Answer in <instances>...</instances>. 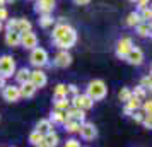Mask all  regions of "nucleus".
I'll return each instance as SVG.
<instances>
[{
  "instance_id": "37998d69",
  "label": "nucleus",
  "mask_w": 152,
  "mask_h": 147,
  "mask_svg": "<svg viewBox=\"0 0 152 147\" xmlns=\"http://www.w3.org/2000/svg\"><path fill=\"white\" fill-rule=\"evenodd\" d=\"M36 147H50V146L46 144V142H45V140H43V142H39V144H38Z\"/></svg>"
},
{
  "instance_id": "2eb2a0df",
  "label": "nucleus",
  "mask_w": 152,
  "mask_h": 147,
  "mask_svg": "<svg viewBox=\"0 0 152 147\" xmlns=\"http://www.w3.org/2000/svg\"><path fill=\"white\" fill-rule=\"evenodd\" d=\"M65 115H67V120H75V121H80V123H84L86 121V111H82L80 108H74V106H70L69 110L65 111Z\"/></svg>"
},
{
  "instance_id": "b1692460",
  "label": "nucleus",
  "mask_w": 152,
  "mask_h": 147,
  "mask_svg": "<svg viewBox=\"0 0 152 147\" xmlns=\"http://www.w3.org/2000/svg\"><path fill=\"white\" fill-rule=\"evenodd\" d=\"M62 127L65 128V132H67V133H79L80 121H75V120H67Z\"/></svg>"
},
{
  "instance_id": "f03ea898",
  "label": "nucleus",
  "mask_w": 152,
  "mask_h": 147,
  "mask_svg": "<svg viewBox=\"0 0 152 147\" xmlns=\"http://www.w3.org/2000/svg\"><path fill=\"white\" fill-rule=\"evenodd\" d=\"M86 94H87L92 101H103V99L108 96V86H106V82L101 80V79H94V80H91L89 84H87Z\"/></svg>"
},
{
  "instance_id": "e433bc0d",
  "label": "nucleus",
  "mask_w": 152,
  "mask_h": 147,
  "mask_svg": "<svg viewBox=\"0 0 152 147\" xmlns=\"http://www.w3.org/2000/svg\"><path fill=\"white\" fill-rule=\"evenodd\" d=\"M63 147H82L80 146V140L77 139H69L65 144H63Z\"/></svg>"
},
{
  "instance_id": "cd10ccee",
  "label": "nucleus",
  "mask_w": 152,
  "mask_h": 147,
  "mask_svg": "<svg viewBox=\"0 0 152 147\" xmlns=\"http://www.w3.org/2000/svg\"><path fill=\"white\" fill-rule=\"evenodd\" d=\"M39 142H43V135L39 132H36V130H33V132L29 133V144L36 147Z\"/></svg>"
},
{
  "instance_id": "6ab92c4d",
  "label": "nucleus",
  "mask_w": 152,
  "mask_h": 147,
  "mask_svg": "<svg viewBox=\"0 0 152 147\" xmlns=\"http://www.w3.org/2000/svg\"><path fill=\"white\" fill-rule=\"evenodd\" d=\"M48 120L53 123V125H63L65 121H67V115L65 111H58V110H53V111L50 113Z\"/></svg>"
},
{
  "instance_id": "c85d7f7f",
  "label": "nucleus",
  "mask_w": 152,
  "mask_h": 147,
  "mask_svg": "<svg viewBox=\"0 0 152 147\" xmlns=\"http://www.w3.org/2000/svg\"><path fill=\"white\" fill-rule=\"evenodd\" d=\"M138 14H140L142 22H151V19H152V9H151V5H149V7H145V9H142V10H138Z\"/></svg>"
},
{
  "instance_id": "a878e982",
  "label": "nucleus",
  "mask_w": 152,
  "mask_h": 147,
  "mask_svg": "<svg viewBox=\"0 0 152 147\" xmlns=\"http://www.w3.org/2000/svg\"><path fill=\"white\" fill-rule=\"evenodd\" d=\"M38 22H39V26H41L43 29H48V28H51V26L55 24V19H53L51 14H43V15H39Z\"/></svg>"
},
{
  "instance_id": "20e7f679",
  "label": "nucleus",
  "mask_w": 152,
  "mask_h": 147,
  "mask_svg": "<svg viewBox=\"0 0 152 147\" xmlns=\"http://www.w3.org/2000/svg\"><path fill=\"white\" fill-rule=\"evenodd\" d=\"M15 60L10 55H2L0 56V75L4 79H10L15 74Z\"/></svg>"
},
{
  "instance_id": "c9c22d12",
  "label": "nucleus",
  "mask_w": 152,
  "mask_h": 147,
  "mask_svg": "<svg viewBox=\"0 0 152 147\" xmlns=\"http://www.w3.org/2000/svg\"><path fill=\"white\" fill-rule=\"evenodd\" d=\"M142 125H144L145 128H147V130H151V128H152V115H144Z\"/></svg>"
},
{
  "instance_id": "a19ab883",
  "label": "nucleus",
  "mask_w": 152,
  "mask_h": 147,
  "mask_svg": "<svg viewBox=\"0 0 152 147\" xmlns=\"http://www.w3.org/2000/svg\"><path fill=\"white\" fill-rule=\"evenodd\" d=\"M74 4L75 5H89L91 0H74Z\"/></svg>"
},
{
  "instance_id": "f257e3e1",
  "label": "nucleus",
  "mask_w": 152,
  "mask_h": 147,
  "mask_svg": "<svg viewBox=\"0 0 152 147\" xmlns=\"http://www.w3.org/2000/svg\"><path fill=\"white\" fill-rule=\"evenodd\" d=\"M51 41L58 50H70L77 43V31L67 22H56L51 33Z\"/></svg>"
},
{
  "instance_id": "ddd939ff",
  "label": "nucleus",
  "mask_w": 152,
  "mask_h": 147,
  "mask_svg": "<svg viewBox=\"0 0 152 147\" xmlns=\"http://www.w3.org/2000/svg\"><path fill=\"white\" fill-rule=\"evenodd\" d=\"M21 46L26 50H31L38 46V36H36L34 31H26V33H21Z\"/></svg>"
},
{
  "instance_id": "aec40b11",
  "label": "nucleus",
  "mask_w": 152,
  "mask_h": 147,
  "mask_svg": "<svg viewBox=\"0 0 152 147\" xmlns=\"http://www.w3.org/2000/svg\"><path fill=\"white\" fill-rule=\"evenodd\" d=\"M69 108H70V99L69 98H53V110L67 111Z\"/></svg>"
},
{
  "instance_id": "49530a36",
  "label": "nucleus",
  "mask_w": 152,
  "mask_h": 147,
  "mask_svg": "<svg viewBox=\"0 0 152 147\" xmlns=\"http://www.w3.org/2000/svg\"><path fill=\"white\" fill-rule=\"evenodd\" d=\"M128 2H130V4H135V2H137V0H128Z\"/></svg>"
},
{
  "instance_id": "7ed1b4c3",
  "label": "nucleus",
  "mask_w": 152,
  "mask_h": 147,
  "mask_svg": "<svg viewBox=\"0 0 152 147\" xmlns=\"http://www.w3.org/2000/svg\"><path fill=\"white\" fill-rule=\"evenodd\" d=\"M29 63L34 67V69H43V67H48L50 65V55L48 51L41 46H36L31 50L29 53Z\"/></svg>"
},
{
  "instance_id": "c03bdc74",
  "label": "nucleus",
  "mask_w": 152,
  "mask_h": 147,
  "mask_svg": "<svg viewBox=\"0 0 152 147\" xmlns=\"http://www.w3.org/2000/svg\"><path fill=\"white\" fill-rule=\"evenodd\" d=\"M7 5V0H0V7H5Z\"/></svg>"
},
{
  "instance_id": "58836bf2",
  "label": "nucleus",
  "mask_w": 152,
  "mask_h": 147,
  "mask_svg": "<svg viewBox=\"0 0 152 147\" xmlns=\"http://www.w3.org/2000/svg\"><path fill=\"white\" fill-rule=\"evenodd\" d=\"M9 19V12H7V9L5 7H0V21L4 22V21H7Z\"/></svg>"
},
{
  "instance_id": "ea45409f",
  "label": "nucleus",
  "mask_w": 152,
  "mask_h": 147,
  "mask_svg": "<svg viewBox=\"0 0 152 147\" xmlns=\"http://www.w3.org/2000/svg\"><path fill=\"white\" fill-rule=\"evenodd\" d=\"M67 89H69V94H72V96H77V94H79V89H77L75 84H69Z\"/></svg>"
},
{
  "instance_id": "4c0bfd02",
  "label": "nucleus",
  "mask_w": 152,
  "mask_h": 147,
  "mask_svg": "<svg viewBox=\"0 0 152 147\" xmlns=\"http://www.w3.org/2000/svg\"><path fill=\"white\" fill-rule=\"evenodd\" d=\"M149 2H151V0H137V2H135V5H137L138 10H142V9L149 7ZM138 10H137V12H138Z\"/></svg>"
},
{
  "instance_id": "79ce46f5",
  "label": "nucleus",
  "mask_w": 152,
  "mask_h": 147,
  "mask_svg": "<svg viewBox=\"0 0 152 147\" xmlns=\"http://www.w3.org/2000/svg\"><path fill=\"white\" fill-rule=\"evenodd\" d=\"M5 80H7V79H4V77H2V75H0V91H2L4 87H5V84H7Z\"/></svg>"
},
{
  "instance_id": "4be33fe9",
  "label": "nucleus",
  "mask_w": 152,
  "mask_h": 147,
  "mask_svg": "<svg viewBox=\"0 0 152 147\" xmlns=\"http://www.w3.org/2000/svg\"><path fill=\"white\" fill-rule=\"evenodd\" d=\"M140 22H142V19H140V14H138L137 10L130 12V14L126 15V19H125V24H126L128 28H135V26L140 24Z\"/></svg>"
},
{
  "instance_id": "09e8293b",
  "label": "nucleus",
  "mask_w": 152,
  "mask_h": 147,
  "mask_svg": "<svg viewBox=\"0 0 152 147\" xmlns=\"http://www.w3.org/2000/svg\"><path fill=\"white\" fill-rule=\"evenodd\" d=\"M29 2H34V0H29Z\"/></svg>"
},
{
  "instance_id": "f3484780",
  "label": "nucleus",
  "mask_w": 152,
  "mask_h": 147,
  "mask_svg": "<svg viewBox=\"0 0 152 147\" xmlns=\"http://www.w3.org/2000/svg\"><path fill=\"white\" fill-rule=\"evenodd\" d=\"M34 130H36V132H39L41 135H46V133L53 132L55 128H53V123H51L48 118H41L39 121H38V123H36Z\"/></svg>"
},
{
  "instance_id": "9d476101",
  "label": "nucleus",
  "mask_w": 152,
  "mask_h": 147,
  "mask_svg": "<svg viewBox=\"0 0 152 147\" xmlns=\"http://www.w3.org/2000/svg\"><path fill=\"white\" fill-rule=\"evenodd\" d=\"M79 133H80V139H84V140H94L97 137V127L92 121L86 120L84 123H80Z\"/></svg>"
},
{
  "instance_id": "423d86ee",
  "label": "nucleus",
  "mask_w": 152,
  "mask_h": 147,
  "mask_svg": "<svg viewBox=\"0 0 152 147\" xmlns=\"http://www.w3.org/2000/svg\"><path fill=\"white\" fill-rule=\"evenodd\" d=\"M29 82L34 86L36 89H41L48 84V75L43 69H34L31 70V75H29Z\"/></svg>"
},
{
  "instance_id": "393cba45",
  "label": "nucleus",
  "mask_w": 152,
  "mask_h": 147,
  "mask_svg": "<svg viewBox=\"0 0 152 147\" xmlns=\"http://www.w3.org/2000/svg\"><path fill=\"white\" fill-rule=\"evenodd\" d=\"M17 31L19 33H26V31H33V24L29 19L24 17H17Z\"/></svg>"
},
{
  "instance_id": "1a4fd4ad",
  "label": "nucleus",
  "mask_w": 152,
  "mask_h": 147,
  "mask_svg": "<svg viewBox=\"0 0 152 147\" xmlns=\"http://www.w3.org/2000/svg\"><path fill=\"white\" fill-rule=\"evenodd\" d=\"M132 46H133V39L128 38V36H125V38H121V39H118L115 53H116V56L120 58V60H125V56L128 55V51L132 50Z\"/></svg>"
},
{
  "instance_id": "9b49d317",
  "label": "nucleus",
  "mask_w": 152,
  "mask_h": 147,
  "mask_svg": "<svg viewBox=\"0 0 152 147\" xmlns=\"http://www.w3.org/2000/svg\"><path fill=\"white\" fill-rule=\"evenodd\" d=\"M125 62L130 63V65H135V67H138V65H142L144 63V51H142V48H138V46H132V50L128 51V55L125 56Z\"/></svg>"
},
{
  "instance_id": "5701e85b",
  "label": "nucleus",
  "mask_w": 152,
  "mask_h": 147,
  "mask_svg": "<svg viewBox=\"0 0 152 147\" xmlns=\"http://www.w3.org/2000/svg\"><path fill=\"white\" fill-rule=\"evenodd\" d=\"M43 140H45L50 147H58V144H60V137H58V133H56L55 130L46 133V135H43Z\"/></svg>"
},
{
  "instance_id": "39448f33",
  "label": "nucleus",
  "mask_w": 152,
  "mask_h": 147,
  "mask_svg": "<svg viewBox=\"0 0 152 147\" xmlns=\"http://www.w3.org/2000/svg\"><path fill=\"white\" fill-rule=\"evenodd\" d=\"M70 99V106H74V108H80L82 111H89L91 108L94 106V101L86 94V92H79L77 96H72Z\"/></svg>"
},
{
  "instance_id": "0eeeda50",
  "label": "nucleus",
  "mask_w": 152,
  "mask_h": 147,
  "mask_svg": "<svg viewBox=\"0 0 152 147\" xmlns=\"http://www.w3.org/2000/svg\"><path fill=\"white\" fill-rule=\"evenodd\" d=\"M72 62H74V58H72L69 50H58L55 58H53V65L58 69H67L72 65Z\"/></svg>"
},
{
  "instance_id": "f8f14e48",
  "label": "nucleus",
  "mask_w": 152,
  "mask_h": 147,
  "mask_svg": "<svg viewBox=\"0 0 152 147\" xmlns=\"http://www.w3.org/2000/svg\"><path fill=\"white\" fill-rule=\"evenodd\" d=\"M56 0H34V12L36 14H51L55 10Z\"/></svg>"
},
{
  "instance_id": "6e6552de",
  "label": "nucleus",
  "mask_w": 152,
  "mask_h": 147,
  "mask_svg": "<svg viewBox=\"0 0 152 147\" xmlns=\"http://www.w3.org/2000/svg\"><path fill=\"white\" fill-rule=\"evenodd\" d=\"M0 92H2V98L7 103H17L21 99V92H19V86L17 84H5V87Z\"/></svg>"
},
{
  "instance_id": "a18cd8bd",
  "label": "nucleus",
  "mask_w": 152,
  "mask_h": 147,
  "mask_svg": "<svg viewBox=\"0 0 152 147\" xmlns=\"http://www.w3.org/2000/svg\"><path fill=\"white\" fill-rule=\"evenodd\" d=\"M2 29H4V22L0 21V31H2Z\"/></svg>"
},
{
  "instance_id": "412c9836",
  "label": "nucleus",
  "mask_w": 152,
  "mask_h": 147,
  "mask_svg": "<svg viewBox=\"0 0 152 147\" xmlns=\"http://www.w3.org/2000/svg\"><path fill=\"white\" fill-rule=\"evenodd\" d=\"M135 31H137V34L140 36V38H149L151 36V22H140V24H137L135 26Z\"/></svg>"
},
{
  "instance_id": "c756f323",
  "label": "nucleus",
  "mask_w": 152,
  "mask_h": 147,
  "mask_svg": "<svg viewBox=\"0 0 152 147\" xmlns=\"http://www.w3.org/2000/svg\"><path fill=\"white\" fill-rule=\"evenodd\" d=\"M132 96V89L130 87H121V91L118 92V99L121 101V103H126Z\"/></svg>"
},
{
  "instance_id": "4468645a",
  "label": "nucleus",
  "mask_w": 152,
  "mask_h": 147,
  "mask_svg": "<svg viewBox=\"0 0 152 147\" xmlns=\"http://www.w3.org/2000/svg\"><path fill=\"white\" fill-rule=\"evenodd\" d=\"M5 45L10 48L21 46V33L19 31H5Z\"/></svg>"
},
{
  "instance_id": "473e14b6",
  "label": "nucleus",
  "mask_w": 152,
  "mask_h": 147,
  "mask_svg": "<svg viewBox=\"0 0 152 147\" xmlns=\"http://www.w3.org/2000/svg\"><path fill=\"white\" fill-rule=\"evenodd\" d=\"M4 29H5V31H17V17L7 19L5 24H4Z\"/></svg>"
},
{
  "instance_id": "a211bd4d",
  "label": "nucleus",
  "mask_w": 152,
  "mask_h": 147,
  "mask_svg": "<svg viewBox=\"0 0 152 147\" xmlns=\"http://www.w3.org/2000/svg\"><path fill=\"white\" fill-rule=\"evenodd\" d=\"M29 75H31V70L28 69V67H21V69H15V82H17V86L24 84V82H29Z\"/></svg>"
},
{
  "instance_id": "bb28decb",
  "label": "nucleus",
  "mask_w": 152,
  "mask_h": 147,
  "mask_svg": "<svg viewBox=\"0 0 152 147\" xmlns=\"http://www.w3.org/2000/svg\"><path fill=\"white\" fill-rule=\"evenodd\" d=\"M53 98H69L67 84H56L55 89H53Z\"/></svg>"
},
{
  "instance_id": "de8ad7c7",
  "label": "nucleus",
  "mask_w": 152,
  "mask_h": 147,
  "mask_svg": "<svg viewBox=\"0 0 152 147\" xmlns=\"http://www.w3.org/2000/svg\"><path fill=\"white\" fill-rule=\"evenodd\" d=\"M9 2H15V0H7V4H9Z\"/></svg>"
},
{
  "instance_id": "2f4dec72",
  "label": "nucleus",
  "mask_w": 152,
  "mask_h": 147,
  "mask_svg": "<svg viewBox=\"0 0 152 147\" xmlns=\"http://www.w3.org/2000/svg\"><path fill=\"white\" fill-rule=\"evenodd\" d=\"M140 87H144L145 91H151V87H152V77H151V74L149 75H144V77L140 79Z\"/></svg>"
},
{
  "instance_id": "f704fd0d",
  "label": "nucleus",
  "mask_w": 152,
  "mask_h": 147,
  "mask_svg": "<svg viewBox=\"0 0 152 147\" xmlns=\"http://www.w3.org/2000/svg\"><path fill=\"white\" fill-rule=\"evenodd\" d=\"M144 115H145V113L142 111V110H137V111H132L130 118L133 120V121H137V123H142V120H144Z\"/></svg>"
},
{
  "instance_id": "dca6fc26",
  "label": "nucleus",
  "mask_w": 152,
  "mask_h": 147,
  "mask_svg": "<svg viewBox=\"0 0 152 147\" xmlns=\"http://www.w3.org/2000/svg\"><path fill=\"white\" fill-rule=\"evenodd\" d=\"M36 89L34 86L31 84V82H24V84L19 86V92H21V99H31V98H34V94H36Z\"/></svg>"
},
{
  "instance_id": "7c9ffc66",
  "label": "nucleus",
  "mask_w": 152,
  "mask_h": 147,
  "mask_svg": "<svg viewBox=\"0 0 152 147\" xmlns=\"http://www.w3.org/2000/svg\"><path fill=\"white\" fill-rule=\"evenodd\" d=\"M147 92H149V91H145L144 87H140V86H137L135 89H132V94H133L135 98L142 99V101H144V99H147Z\"/></svg>"
},
{
  "instance_id": "72a5a7b5",
  "label": "nucleus",
  "mask_w": 152,
  "mask_h": 147,
  "mask_svg": "<svg viewBox=\"0 0 152 147\" xmlns=\"http://www.w3.org/2000/svg\"><path fill=\"white\" fill-rule=\"evenodd\" d=\"M140 110H142L145 115H152V101L151 99H144V101H142V106H140Z\"/></svg>"
}]
</instances>
